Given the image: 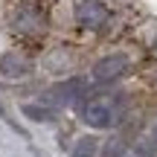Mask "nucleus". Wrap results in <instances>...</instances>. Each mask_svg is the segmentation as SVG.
I'll list each match as a JSON object with an SVG mask.
<instances>
[{"label":"nucleus","mask_w":157,"mask_h":157,"mask_svg":"<svg viewBox=\"0 0 157 157\" xmlns=\"http://www.w3.org/2000/svg\"><path fill=\"white\" fill-rule=\"evenodd\" d=\"M122 113L117 111V105H111L108 99H87L82 105V122L90 125L96 131H105V128H113L119 122Z\"/></svg>","instance_id":"39448f33"},{"label":"nucleus","mask_w":157,"mask_h":157,"mask_svg":"<svg viewBox=\"0 0 157 157\" xmlns=\"http://www.w3.org/2000/svg\"><path fill=\"white\" fill-rule=\"evenodd\" d=\"M47 29V15L38 3H17L12 9V32H17L21 38H35Z\"/></svg>","instance_id":"f257e3e1"},{"label":"nucleus","mask_w":157,"mask_h":157,"mask_svg":"<svg viewBox=\"0 0 157 157\" xmlns=\"http://www.w3.org/2000/svg\"><path fill=\"white\" fill-rule=\"evenodd\" d=\"M29 73H32V61H29L23 52H3L0 56V76L9 78V82H17V78H26Z\"/></svg>","instance_id":"423d86ee"},{"label":"nucleus","mask_w":157,"mask_h":157,"mask_svg":"<svg viewBox=\"0 0 157 157\" xmlns=\"http://www.w3.org/2000/svg\"><path fill=\"white\" fill-rule=\"evenodd\" d=\"M73 21H76L78 29L99 32L111 21V9L105 6V0H76L73 3Z\"/></svg>","instance_id":"f03ea898"},{"label":"nucleus","mask_w":157,"mask_h":157,"mask_svg":"<svg viewBox=\"0 0 157 157\" xmlns=\"http://www.w3.org/2000/svg\"><path fill=\"white\" fill-rule=\"evenodd\" d=\"M146 140H148V143H151V146L157 148V117L151 119V128H148V137H146Z\"/></svg>","instance_id":"9d476101"},{"label":"nucleus","mask_w":157,"mask_h":157,"mask_svg":"<svg viewBox=\"0 0 157 157\" xmlns=\"http://www.w3.org/2000/svg\"><path fill=\"white\" fill-rule=\"evenodd\" d=\"M131 70V56L128 52H108V56L96 58L90 67V78L99 84H111L117 78H122Z\"/></svg>","instance_id":"20e7f679"},{"label":"nucleus","mask_w":157,"mask_h":157,"mask_svg":"<svg viewBox=\"0 0 157 157\" xmlns=\"http://www.w3.org/2000/svg\"><path fill=\"white\" fill-rule=\"evenodd\" d=\"M21 111L26 113L29 119H35V122H52V119H56V111H50V108H44V105H32V102L21 105Z\"/></svg>","instance_id":"6e6552de"},{"label":"nucleus","mask_w":157,"mask_h":157,"mask_svg":"<svg viewBox=\"0 0 157 157\" xmlns=\"http://www.w3.org/2000/svg\"><path fill=\"white\" fill-rule=\"evenodd\" d=\"M125 151H128V146H125L122 137H113V140L105 143V157H125Z\"/></svg>","instance_id":"1a4fd4ad"},{"label":"nucleus","mask_w":157,"mask_h":157,"mask_svg":"<svg viewBox=\"0 0 157 157\" xmlns=\"http://www.w3.org/2000/svg\"><path fill=\"white\" fill-rule=\"evenodd\" d=\"M84 90H87L84 78L70 76L67 82L52 84V87L47 90L44 96H41V105H44V108H50V111H56V108H67V105H76V102L84 96Z\"/></svg>","instance_id":"7ed1b4c3"},{"label":"nucleus","mask_w":157,"mask_h":157,"mask_svg":"<svg viewBox=\"0 0 157 157\" xmlns=\"http://www.w3.org/2000/svg\"><path fill=\"white\" fill-rule=\"evenodd\" d=\"M99 154V140L96 137H78L73 146V157H96Z\"/></svg>","instance_id":"0eeeda50"}]
</instances>
